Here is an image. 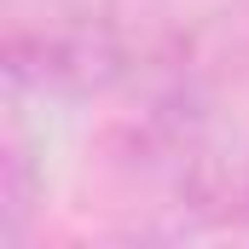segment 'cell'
Returning a JSON list of instances; mask_svg holds the SVG:
<instances>
[{
	"label": "cell",
	"mask_w": 249,
	"mask_h": 249,
	"mask_svg": "<svg viewBox=\"0 0 249 249\" xmlns=\"http://www.w3.org/2000/svg\"><path fill=\"white\" fill-rule=\"evenodd\" d=\"M0 64L12 93L47 99H93L139 75V53L122 18L99 0H47L41 12L12 6Z\"/></svg>",
	"instance_id": "6da1fadb"
},
{
	"label": "cell",
	"mask_w": 249,
	"mask_h": 249,
	"mask_svg": "<svg viewBox=\"0 0 249 249\" xmlns=\"http://www.w3.org/2000/svg\"><path fill=\"white\" fill-rule=\"evenodd\" d=\"M41 197H47V174L35 162V139L18 116H6V133H0V238L6 244L29 238Z\"/></svg>",
	"instance_id": "7a4b0ae2"
},
{
	"label": "cell",
	"mask_w": 249,
	"mask_h": 249,
	"mask_svg": "<svg viewBox=\"0 0 249 249\" xmlns=\"http://www.w3.org/2000/svg\"><path fill=\"white\" fill-rule=\"evenodd\" d=\"M232 226H249V157L232 168Z\"/></svg>",
	"instance_id": "3957f363"
}]
</instances>
